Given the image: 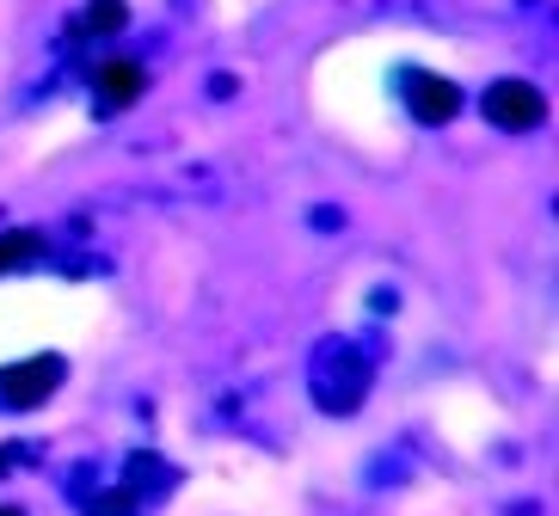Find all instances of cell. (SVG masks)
<instances>
[{
    "label": "cell",
    "instance_id": "5b68a950",
    "mask_svg": "<svg viewBox=\"0 0 559 516\" xmlns=\"http://www.w3.org/2000/svg\"><path fill=\"white\" fill-rule=\"evenodd\" d=\"M130 25V7L123 0H86V13L68 25V37H111Z\"/></svg>",
    "mask_w": 559,
    "mask_h": 516
},
{
    "label": "cell",
    "instance_id": "52a82bcc",
    "mask_svg": "<svg viewBox=\"0 0 559 516\" xmlns=\"http://www.w3.org/2000/svg\"><path fill=\"white\" fill-rule=\"evenodd\" d=\"M93 516H130V492H105Z\"/></svg>",
    "mask_w": 559,
    "mask_h": 516
},
{
    "label": "cell",
    "instance_id": "7a4b0ae2",
    "mask_svg": "<svg viewBox=\"0 0 559 516\" xmlns=\"http://www.w3.org/2000/svg\"><path fill=\"white\" fill-rule=\"evenodd\" d=\"M479 111L492 117L498 130H542L547 123V93L528 86V81H492L486 99H479Z\"/></svg>",
    "mask_w": 559,
    "mask_h": 516
},
{
    "label": "cell",
    "instance_id": "6da1fadb",
    "mask_svg": "<svg viewBox=\"0 0 559 516\" xmlns=\"http://www.w3.org/2000/svg\"><path fill=\"white\" fill-rule=\"evenodd\" d=\"M62 387V357H19V363L0 369V412H32V406H44Z\"/></svg>",
    "mask_w": 559,
    "mask_h": 516
},
{
    "label": "cell",
    "instance_id": "8992f818",
    "mask_svg": "<svg viewBox=\"0 0 559 516\" xmlns=\"http://www.w3.org/2000/svg\"><path fill=\"white\" fill-rule=\"evenodd\" d=\"M37 259H44V233H37V228L0 233V277H7V271H32Z\"/></svg>",
    "mask_w": 559,
    "mask_h": 516
},
{
    "label": "cell",
    "instance_id": "3957f363",
    "mask_svg": "<svg viewBox=\"0 0 559 516\" xmlns=\"http://www.w3.org/2000/svg\"><path fill=\"white\" fill-rule=\"evenodd\" d=\"M400 86H406V105L418 123H449V117L461 111V86L443 81V74H430V68H412V74H400Z\"/></svg>",
    "mask_w": 559,
    "mask_h": 516
},
{
    "label": "cell",
    "instance_id": "277c9868",
    "mask_svg": "<svg viewBox=\"0 0 559 516\" xmlns=\"http://www.w3.org/2000/svg\"><path fill=\"white\" fill-rule=\"evenodd\" d=\"M142 86H148V74H142V62H130V56H111V62L93 68V105H99L105 117L130 111V105L142 99Z\"/></svg>",
    "mask_w": 559,
    "mask_h": 516
},
{
    "label": "cell",
    "instance_id": "ba28073f",
    "mask_svg": "<svg viewBox=\"0 0 559 516\" xmlns=\"http://www.w3.org/2000/svg\"><path fill=\"white\" fill-rule=\"evenodd\" d=\"M0 516H25V511H13V504H0Z\"/></svg>",
    "mask_w": 559,
    "mask_h": 516
}]
</instances>
